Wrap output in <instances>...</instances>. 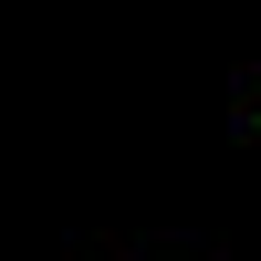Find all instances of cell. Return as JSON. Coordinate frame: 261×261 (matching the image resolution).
Returning a JSON list of instances; mask_svg holds the SVG:
<instances>
[{"label": "cell", "instance_id": "1", "mask_svg": "<svg viewBox=\"0 0 261 261\" xmlns=\"http://www.w3.org/2000/svg\"><path fill=\"white\" fill-rule=\"evenodd\" d=\"M230 125L261 146V73H241V84H230Z\"/></svg>", "mask_w": 261, "mask_h": 261}, {"label": "cell", "instance_id": "2", "mask_svg": "<svg viewBox=\"0 0 261 261\" xmlns=\"http://www.w3.org/2000/svg\"><path fill=\"white\" fill-rule=\"evenodd\" d=\"M136 261H188V251H136Z\"/></svg>", "mask_w": 261, "mask_h": 261}]
</instances>
